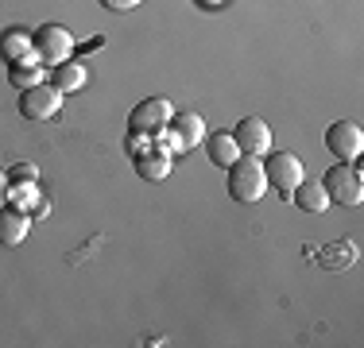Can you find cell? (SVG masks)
Masks as SVG:
<instances>
[{"mask_svg":"<svg viewBox=\"0 0 364 348\" xmlns=\"http://www.w3.org/2000/svg\"><path fill=\"white\" fill-rule=\"evenodd\" d=\"M31 55H36L39 66H58L66 58H74V35L63 23H43V28L31 35Z\"/></svg>","mask_w":364,"mask_h":348,"instance_id":"obj_2","label":"cell"},{"mask_svg":"<svg viewBox=\"0 0 364 348\" xmlns=\"http://www.w3.org/2000/svg\"><path fill=\"white\" fill-rule=\"evenodd\" d=\"M205 155H210V163L218 170H229L232 163L240 159V147H237V139H232V132H205Z\"/></svg>","mask_w":364,"mask_h":348,"instance_id":"obj_12","label":"cell"},{"mask_svg":"<svg viewBox=\"0 0 364 348\" xmlns=\"http://www.w3.org/2000/svg\"><path fill=\"white\" fill-rule=\"evenodd\" d=\"M47 209H50L47 197H39V202H36V221H43V217H47Z\"/></svg>","mask_w":364,"mask_h":348,"instance_id":"obj_22","label":"cell"},{"mask_svg":"<svg viewBox=\"0 0 364 348\" xmlns=\"http://www.w3.org/2000/svg\"><path fill=\"white\" fill-rule=\"evenodd\" d=\"M229 194L232 202L252 205L267 194V178H264V163L252 159V155H240L237 163L229 167Z\"/></svg>","mask_w":364,"mask_h":348,"instance_id":"obj_1","label":"cell"},{"mask_svg":"<svg viewBox=\"0 0 364 348\" xmlns=\"http://www.w3.org/2000/svg\"><path fill=\"white\" fill-rule=\"evenodd\" d=\"M36 178H39L36 163H16V167L8 170V182H36Z\"/></svg>","mask_w":364,"mask_h":348,"instance_id":"obj_18","label":"cell"},{"mask_svg":"<svg viewBox=\"0 0 364 348\" xmlns=\"http://www.w3.org/2000/svg\"><path fill=\"white\" fill-rule=\"evenodd\" d=\"M202 8H218V4H225V0H198Z\"/></svg>","mask_w":364,"mask_h":348,"instance_id":"obj_23","label":"cell"},{"mask_svg":"<svg viewBox=\"0 0 364 348\" xmlns=\"http://www.w3.org/2000/svg\"><path fill=\"white\" fill-rule=\"evenodd\" d=\"M8 202H12L16 209H23V213H28V209L39 202L36 182H12V186H8Z\"/></svg>","mask_w":364,"mask_h":348,"instance_id":"obj_17","label":"cell"},{"mask_svg":"<svg viewBox=\"0 0 364 348\" xmlns=\"http://www.w3.org/2000/svg\"><path fill=\"white\" fill-rule=\"evenodd\" d=\"M85 77H90V74H85V66L74 62V58H66V62L50 66V85H55L63 97H66V93H77V89H82Z\"/></svg>","mask_w":364,"mask_h":348,"instance_id":"obj_14","label":"cell"},{"mask_svg":"<svg viewBox=\"0 0 364 348\" xmlns=\"http://www.w3.org/2000/svg\"><path fill=\"white\" fill-rule=\"evenodd\" d=\"M8 186H12V182H8V170H0V205H8Z\"/></svg>","mask_w":364,"mask_h":348,"instance_id":"obj_21","label":"cell"},{"mask_svg":"<svg viewBox=\"0 0 364 348\" xmlns=\"http://www.w3.org/2000/svg\"><path fill=\"white\" fill-rule=\"evenodd\" d=\"M31 232V221L23 209L16 205H0V248H20Z\"/></svg>","mask_w":364,"mask_h":348,"instance_id":"obj_10","label":"cell"},{"mask_svg":"<svg viewBox=\"0 0 364 348\" xmlns=\"http://www.w3.org/2000/svg\"><path fill=\"white\" fill-rule=\"evenodd\" d=\"M171 163H175V155H171L167 147L151 143L144 155H136V174H140L144 182H159L171 174Z\"/></svg>","mask_w":364,"mask_h":348,"instance_id":"obj_11","label":"cell"},{"mask_svg":"<svg viewBox=\"0 0 364 348\" xmlns=\"http://www.w3.org/2000/svg\"><path fill=\"white\" fill-rule=\"evenodd\" d=\"M0 58L8 66L20 62V58H31V31L28 28H8L0 35Z\"/></svg>","mask_w":364,"mask_h":348,"instance_id":"obj_15","label":"cell"},{"mask_svg":"<svg viewBox=\"0 0 364 348\" xmlns=\"http://www.w3.org/2000/svg\"><path fill=\"white\" fill-rule=\"evenodd\" d=\"M101 4H105L109 12H132V8H140L144 0H101Z\"/></svg>","mask_w":364,"mask_h":348,"instance_id":"obj_19","label":"cell"},{"mask_svg":"<svg viewBox=\"0 0 364 348\" xmlns=\"http://www.w3.org/2000/svg\"><path fill=\"white\" fill-rule=\"evenodd\" d=\"M264 178H267V190H279L287 197L306 178V170H302V159L294 151H267L264 155Z\"/></svg>","mask_w":364,"mask_h":348,"instance_id":"obj_4","label":"cell"},{"mask_svg":"<svg viewBox=\"0 0 364 348\" xmlns=\"http://www.w3.org/2000/svg\"><path fill=\"white\" fill-rule=\"evenodd\" d=\"M97 47H105V39H101V35H97V39H85V43H74L77 55H90V50H97Z\"/></svg>","mask_w":364,"mask_h":348,"instance_id":"obj_20","label":"cell"},{"mask_svg":"<svg viewBox=\"0 0 364 348\" xmlns=\"http://www.w3.org/2000/svg\"><path fill=\"white\" fill-rule=\"evenodd\" d=\"M58 109H63V93H58L50 82H39V85H31V89H20V116L31 120V124L50 120Z\"/></svg>","mask_w":364,"mask_h":348,"instance_id":"obj_6","label":"cell"},{"mask_svg":"<svg viewBox=\"0 0 364 348\" xmlns=\"http://www.w3.org/2000/svg\"><path fill=\"white\" fill-rule=\"evenodd\" d=\"M171 116H175V109H171L167 97H147L132 109L128 128H132V132H144V136H159V132H167Z\"/></svg>","mask_w":364,"mask_h":348,"instance_id":"obj_7","label":"cell"},{"mask_svg":"<svg viewBox=\"0 0 364 348\" xmlns=\"http://www.w3.org/2000/svg\"><path fill=\"white\" fill-rule=\"evenodd\" d=\"M326 147H329V155H337L341 163H357L360 151H364V132H360V124H349V120H337V124H329Z\"/></svg>","mask_w":364,"mask_h":348,"instance_id":"obj_8","label":"cell"},{"mask_svg":"<svg viewBox=\"0 0 364 348\" xmlns=\"http://www.w3.org/2000/svg\"><path fill=\"white\" fill-rule=\"evenodd\" d=\"M232 139H237L240 155H252V159L272 151V128H267V120H259V116L240 120V124L232 128Z\"/></svg>","mask_w":364,"mask_h":348,"instance_id":"obj_9","label":"cell"},{"mask_svg":"<svg viewBox=\"0 0 364 348\" xmlns=\"http://www.w3.org/2000/svg\"><path fill=\"white\" fill-rule=\"evenodd\" d=\"M159 139L171 155L190 151V147H198L205 139V120L198 116V112H178V116H171L167 132H159Z\"/></svg>","mask_w":364,"mask_h":348,"instance_id":"obj_5","label":"cell"},{"mask_svg":"<svg viewBox=\"0 0 364 348\" xmlns=\"http://www.w3.org/2000/svg\"><path fill=\"white\" fill-rule=\"evenodd\" d=\"M329 202L337 205H360L364 202V178H360V167L357 163H333L322 178Z\"/></svg>","mask_w":364,"mask_h":348,"instance_id":"obj_3","label":"cell"},{"mask_svg":"<svg viewBox=\"0 0 364 348\" xmlns=\"http://www.w3.org/2000/svg\"><path fill=\"white\" fill-rule=\"evenodd\" d=\"M8 82L16 85V89H31V85L43 82V66L36 62V55L31 58H20V62L8 66Z\"/></svg>","mask_w":364,"mask_h":348,"instance_id":"obj_16","label":"cell"},{"mask_svg":"<svg viewBox=\"0 0 364 348\" xmlns=\"http://www.w3.org/2000/svg\"><path fill=\"white\" fill-rule=\"evenodd\" d=\"M291 197H294V205H299L302 213H314V217H322L326 209L333 205V202H329V194H326V186L318 178H310V182L302 178L299 186L291 190Z\"/></svg>","mask_w":364,"mask_h":348,"instance_id":"obj_13","label":"cell"}]
</instances>
